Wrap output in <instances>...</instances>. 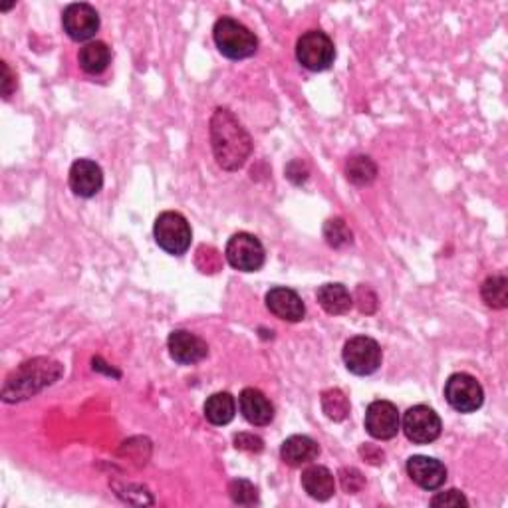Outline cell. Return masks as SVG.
I'll return each mask as SVG.
<instances>
[{
    "instance_id": "6da1fadb",
    "label": "cell",
    "mask_w": 508,
    "mask_h": 508,
    "mask_svg": "<svg viewBox=\"0 0 508 508\" xmlns=\"http://www.w3.org/2000/svg\"><path fill=\"white\" fill-rule=\"evenodd\" d=\"M211 147L218 167L238 171L252 153V140L227 108H217L211 118Z\"/></svg>"
},
{
    "instance_id": "7a4b0ae2",
    "label": "cell",
    "mask_w": 508,
    "mask_h": 508,
    "mask_svg": "<svg viewBox=\"0 0 508 508\" xmlns=\"http://www.w3.org/2000/svg\"><path fill=\"white\" fill-rule=\"evenodd\" d=\"M64 374V365L54 362L50 357H34L15 369L5 381L3 399L6 403H16L30 399L42 391L44 387L52 386Z\"/></svg>"
},
{
    "instance_id": "3957f363",
    "label": "cell",
    "mask_w": 508,
    "mask_h": 508,
    "mask_svg": "<svg viewBox=\"0 0 508 508\" xmlns=\"http://www.w3.org/2000/svg\"><path fill=\"white\" fill-rule=\"evenodd\" d=\"M213 38L218 52L230 60H245L259 50V38L238 20L223 16L215 22Z\"/></svg>"
},
{
    "instance_id": "277c9868",
    "label": "cell",
    "mask_w": 508,
    "mask_h": 508,
    "mask_svg": "<svg viewBox=\"0 0 508 508\" xmlns=\"http://www.w3.org/2000/svg\"><path fill=\"white\" fill-rule=\"evenodd\" d=\"M153 237L159 249H164L167 254H173V257H181V254L189 250L193 233L187 218L181 213L165 211L155 218Z\"/></svg>"
},
{
    "instance_id": "5b68a950",
    "label": "cell",
    "mask_w": 508,
    "mask_h": 508,
    "mask_svg": "<svg viewBox=\"0 0 508 508\" xmlns=\"http://www.w3.org/2000/svg\"><path fill=\"white\" fill-rule=\"evenodd\" d=\"M296 58L310 72H324L336 60V48L326 32L308 30L296 42Z\"/></svg>"
},
{
    "instance_id": "8992f818",
    "label": "cell",
    "mask_w": 508,
    "mask_h": 508,
    "mask_svg": "<svg viewBox=\"0 0 508 508\" xmlns=\"http://www.w3.org/2000/svg\"><path fill=\"white\" fill-rule=\"evenodd\" d=\"M225 257L230 267L240 272H257L267 260L262 242L250 233H237L228 238Z\"/></svg>"
},
{
    "instance_id": "52a82bcc",
    "label": "cell",
    "mask_w": 508,
    "mask_h": 508,
    "mask_svg": "<svg viewBox=\"0 0 508 508\" xmlns=\"http://www.w3.org/2000/svg\"><path fill=\"white\" fill-rule=\"evenodd\" d=\"M342 357L354 376H372L379 369L384 354L374 338L355 336L345 342Z\"/></svg>"
},
{
    "instance_id": "ba28073f",
    "label": "cell",
    "mask_w": 508,
    "mask_h": 508,
    "mask_svg": "<svg viewBox=\"0 0 508 508\" xmlns=\"http://www.w3.org/2000/svg\"><path fill=\"white\" fill-rule=\"evenodd\" d=\"M445 399L459 413H475L484 401V391L477 377L453 374L445 381Z\"/></svg>"
},
{
    "instance_id": "9c48e42d",
    "label": "cell",
    "mask_w": 508,
    "mask_h": 508,
    "mask_svg": "<svg viewBox=\"0 0 508 508\" xmlns=\"http://www.w3.org/2000/svg\"><path fill=\"white\" fill-rule=\"evenodd\" d=\"M441 418L427 406L409 407L406 415H403V433H406L409 441L418 445L437 441L439 435H441Z\"/></svg>"
},
{
    "instance_id": "30bf717a",
    "label": "cell",
    "mask_w": 508,
    "mask_h": 508,
    "mask_svg": "<svg viewBox=\"0 0 508 508\" xmlns=\"http://www.w3.org/2000/svg\"><path fill=\"white\" fill-rule=\"evenodd\" d=\"M64 32L76 42H86L96 37L100 30V15L98 10L86 3L68 5L62 15Z\"/></svg>"
},
{
    "instance_id": "8fae6325",
    "label": "cell",
    "mask_w": 508,
    "mask_h": 508,
    "mask_svg": "<svg viewBox=\"0 0 508 508\" xmlns=\"http://www.w3.org/2000/svg\"><path fill=\"white\" fill-rule=\"evenodd\" d=\"M399 425L401 418L394 403L386 399L369 403L365 411V429L374 439L389 441V439H394L399 433Z\"/></svg>"
},
{
    "instance_id": "7c38bea8",
    "label": "cell",
    "mask_w": 508,
    "mask_h": 508,
    "mask_svg": "<svg viewBox=\"0 0 508 508\" xmlns=\"http://www.w3.org/2000/svg\"><path fill=\"white\" fill-rule=\"evenodd\" d=\"M167 348L173 360L183 365H193L203 362L206 354H209V345L195 333L187 330H175L169 333Z\"/></svg>"
},
{
    "instance_id": "4fadbf2b",
    "label": "cell",
    "mask_w": 508,
    "mask_h": 508,
    "mask_svg": "<svg viewBox=\"0 0 508 508\" xmlns=\"http://www.w3.org/2000/svg\"><path fill=\"white\" fill-rule=\"evenodd\" d=\"M407 475L423 491H437L441 489L447 481V469L441 460L433 457L413 455L407 460Z\"/></svg>"
},
{
    "instance_id": "5bb4252c",
    "label": "cell",
    "mask_w": 508,
    "mask_h": 508,
    "mask_svg": "<svg viewBox=\"0 0 508 508\" xmlns=\"http://www.w3.org/2000/svg\"><path fill=\"white\" fill-rule=\"evenodd\" d=\"M103 187V171L91 159H78L70 167V189L78 197H96Z\"/></svg>"
},
{
    "instance_id": "9a60e30c",
    "label": "cell",
    "mask_w": 508,
    "mask_h": 508,
    "mask_svg": "<svg viewBox=\"0 0 508 508\" xmlns=\"http://www.w3.org/2000/svg\"><path fill=\"white\" fill-rule=\"evenodd\" d=\"M267 308L272 312L276 318L286 322H300L306 316V306L291 288L276 286L267 292Z\"/></svg>"
},
{
    "instance_id": "2e32d148",
    "label": "cell",
    "mask_w": 508,
    "mask_h": 508,
    "mask_svg": "<svg viewBox=\"0 0 508 508\" xmlns=\"http://www.w3.org/2000/svg\"><path fill=\"white\" fill-rule=\"evenodd\" d=\"M238 406H240L242 418H245L250 425L264 427V425H270L274 419V406L260 389H254V387L242 389V394L238 397Z\"/></svg>"
},
{
    "instance_id": "e0dca14e",
    "label": "cell",
    "mask_w": 508,
    "mask_h": 508,
    "mask_svg": "<svg viewBox=\"0 0 508 508\" xmlns=\"http://www.w3.org/2000/svg\"><path fill=\"white\" fill-rule=\"evenodd\" d=\"M320 455V445L308 435L288 437L280 447V457L288 467L308 465Z\"/></svg>"
},
{
    "instance_id": "ac0fdd59",
    "label": "cell",
    "mask_w": 508,
    "mask_h": 508,
    "mask_svg": "<svg viewBox=\"0 0 508 508\" xmlns=\"http://www.w3.org/2000/svg\"><path fill=\"white\" fill-rule=\"evenodd\" d=\"M302 489L314 501H328L336 492V479H333L330 469L312 465L302 472Z\"/></svg>"
},
{
    "instance_id": "d6986e66",
    "label": "cell",
    "mask_w": 508,
    "mask_h": 508,
    "mask_svg": "<svg viewBox=\"0 0 508 508\" xmlns=\"http://www.w3.org/2000/svg\"><path fill=\"white\" fill-rule=\"evenodd\" d=\"M318 302L330 316H342L354 306V296L348 288L338 282H330L318 288Z\"/></svg>"
},
{
    "instance_id": "ffe728a7",
    "label": "cell",
    "mask_w": 508,
    "mask_h": 508,
    "mask_svg": "<svg viewBox=\"0 0 508 508\" xmlns=\"http://www.w3.org/2000/svg\"><path fill=\"white\" fill-rule=\"evenodd\" d=\"M78 62L86 74L96 76L106 72V68L111 62V52L106 42H88L84 48H79Z\"/></svg>"
},
{
    "instance_id": "44dd1931",
    "label": "cell",
    "mask_w": 508,
    "mask_h": 508,
    "mask_svg": "<svg viewBox=\"0 0 508 508\" xmlns=\"http://www.w3.org/2000/svg\"><path fill=\"white\" fill-rule=\"evenodd\" d=\"M205 418L213 425H228L235 419L237 413V401L235 397L227 394V391H218L205 401Z\"/></svg>"
},
{
    "instance_id": "7402d4cb",
    "label": "cell",
    "mask_w": 508,
    "mask_h": 508,
    "mask_svg": "<svg viewBox=\"0 0 508 508\" xmlns=\"http://www.w3.org/2000/svg\"><path fill=\"white\" fill-rule=\"evenodd\" d=\"M481 296L484 304L494 310H503L508 306V280L503 274L491 276L481 286Z\"/></svg>"
},
{
    "instance_id": "603a6c76",
    "label": "cell",
    "mask_w": 508,
    "mask_h": 508,
    "mask_svg": "<svg viewBox=\"0 0 508 508\" xmlns=\"http://www.w3.org/2000/svg\"><path fill=\"white\" fill-rule=\"evenodd\" d=\"M345 177L354 185H369L377 177V167L367 155H355L345 164Z\"/></svg>"
},
{
    "instance_id": "cb8c5ba5",
    "label": "cell",
    "mask_w": 508,
    "mask_h": 508,
    "mask_svg": "<svg viewBox=\"0 0 508 508\" xmlns=\"http://www.w3.org/2000/svg\"><path fill=\"white\" fill-rule=\"evenodd\" d=\"M322 409L332 421H344L350 415V399L342 389L333 387L322 394Z\"/></svg>"
},
{
    "instance_id": "d4e9b609",
    "label": "cell",
    "mask_w": 508,
    "mask_h": 508,
    "mask_svg": "<svg viewBox=\"0 0 508 508\" xmlns=\"http://www.w3.org/2000/svg\"><path fill=\"white\" fill-rule=\"evenodd\" d=\"M324 238L332 249H344V247H350L354 242V235L350 227L345 225L344 218L336 217V218H330L324 225Z\"/></svg>"
},
{
    "instance_id": "484cf974",
    "label": "cell",
    "mask_w": 508,
    "mask_h": 508,
    "mask_svg": "<svg viewBox=\"0 0 508 508\" xmlns=\"http://www.w3.org/2000/svg\"><path fill=\"white\" fill-rule=\"evenodd\" d=\"M228 494H230V499H233V503L242 504V506H249L259 501L257 487H254V484L247 479H235L233 482H230Z\"/></svg>"
},
{
    "instance_id": "4316f807",
    "label": "cell",
    "mask_w": 508,
    "mask_h": 508,
    "mask_svg": "<svg viewBox=\"0 0 508 508\" xmlns=\"http://www.w3.org/2000/svg\"><path fill=\"white\" fill-rule=\"evenodd\" d=\"M197 267L206 272L213 274L217 270H221V252H218L215 247H199L197 250Z\"/></svg>"
},
{
    "instance_id": "83f0119b",
    "label": "cell",
    "mask_w": 508,
    "mask_h": 508,
    "mask_svg": "<svg viewBox=\"0 0 508 508\" xmlns=\"http://www.w3.org/2000/svg\"><path fill=\"white\" fill-rule=\"evenodd\" d=\"M340 482H342V489L348 492V494H355V492H360L364 489V484H365V479L364 475L357 469L354 467H345L340 471Z\"/></svg>"
},
{
    "instance_id": "f1b7e54d",
    "label": "cell",
    "mask_w": 508,
    "mask_h": 508,
    "mask_svg": "<svg viewBox=\"0 0 508 508\" xmlns=\"http://www.w3.org/2000/svg\"><path fill=\"white\" fill-rule=\"evenodd\" d=\"M431 506L459 508V506H469V501H467V496L463 492L457 491V489H451V491H445V492L435 494L433 499H431Z\"/></svg>"
},
{
    "instance_id": "f546056e",
    "label": "cell",
    "mask_w": 508,
    "mask_h": 508,
    "mask_svg": "<svg viewBox=\"0 0 508 508\" xmlns=\"http://www.w3.org/2000/svg\"><path fill=\"white\" fill-rule=\"evenodd\" d=\"M235 447L240 449V451L260 453L264 449V441L260 437L252 435V433H238V435H235Z\"/></svg>"
},
{
    "instance_id": "4dcf8cb0",
    "label": "cell",
    "mask_w": 508,
    "mask_h": 508,
    "mask_svg": "<svg viewBox=\"0 0 508 508\" xmlns=\"http://www.w3.org/2000/svg\"><path fill=\"white\" fill-rule=\"evenodd\" d=\"M13 91H15V78H13V72H10L8 64L3 62V96H5V100H8L10 96H13Z\"/></svg>"
}]
</instances>
